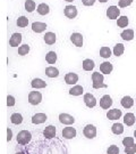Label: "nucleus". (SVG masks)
I'll use <instances>...</instances> for the list:
<instances>
[{"label":"nucleus","instance_id":"2f4dec72","mask_svg":"<svg viewBox=\"0 0 136 154\" xmlns=\"http://www.w3.org/2000/svg\"><path fill=\"white\" fill-rule=\"evenodd\" d=\"M125 51V47L123 44H117L114 47V55H116L117 57L118 56H121Z\"/></svg>","mask_w":136,"mask_h":154},{"label":"nucleus","instance_id":"f8f14e48","mask_svg":"<svg viewBox=\"0 0 136 154\" xmlns=\"http://www.w3.org/2000/svg\"><path fill=\"white\" fill-rule=\"evenodd\" d=\"M48 120V116L44 113H36L32 116V122L34 125H41Z\"/></svg>","mask_w":136,"mask_h":154},{"label":"nucleus","instance_id":"c03bdc74","mask_svg":"<svg viewBox=\"0 0 136 154\" xmlns=\"http://www.w3.org/2000/svg\"><path fill=\"white\" fill-rule=\"evenodd\" d=\"M99 1H100V2H102V4H104V2H107L108 0H99Z\"/></svg>","mask_w":136,"mask_h":154},{"label":"nucleus","instance_id":"20e7f679","mask_svg":"<svg viewBox=\"0 0 136 154\" xmlns=\"http://www.w3.org/2000/svg\"><path fill=\"white\" fill-rule=\"evenodd\" d=\"M84 136L88 139H93V138L97 136V128L93 126V125H87L85 126L84 130H83Z\"/></svg>","mask_w":136,"mask_h":154},{"label":"nucleus","instance_id":"ddd939ff","mask_svg":"<svg viewBox=\"0 0 136 154\" xmlns=\"http://www.w3.org/2000/svg\"><path fill=\"white\" fill-rule=\"evenodd\" d=\"M111 105H112V98H111L109 95H104L103 97L100 99V106H101L103 110L109 109Z\"/></svg>","mask_w":136,"mask_h":154},{"label":"nucleus","instance_id":"a878e982","mask_svg":"<svg viewBox=\"0 0 136 154\" xmlns=\"http://www.w3.org/2000/svg\"><path fill=\"white\" fill-rule=\"evenodd\" d=\"M124 123L127 126H133L135 123V116L133 113H126L124 116Z\"/></svg>","mask_w":136,"mask_h":154},{"label":"nucleus","instance_id":"1a4fd4ad","mask_svg":"<svg viewBox=\"0 0 136 154\" xmlns=\"http://www.w3.org/2000/svg\"><path fill=\"white\" fill-rule=\"evenodd\" d=\"M59 121L64 125L69 126V125H73L75 122V119H74V116H69L67 113H61V114H59Z\"/></svg>","mask_w":136,"mask_h":154},{"label":"nucleus","instance_id":"39448f33","mask_svg":"<svg viewBox=\"0 0 136 154\" xmlns=\"http://www.w3.org/2000/svg\"><path fill=\"white\" fill-rule=\"evenodd\" d=\"M120 15V9L117 6H110L107 9V16L110 20H117Z\"/></svg>","mask_w":136,"mask_h":154},{"label":"nucleus","instance_id":"5701e85b","mask_svg":"<svg viewBox=\"0 0 136 154\" xmlns=\"http://www.w3.org/2000/svg\"><path fill=\"white\" fill-rule=\"evenodd\" d=\"M45 75L49 78H57L59 75V70L54 66H49L45 69Z\"/></svg>","mask_w":136,"mask_h":154},{"label":"nucleus","instance_id":"9d476101","mask_svg":"<svg viewBox=\"0 0 136 154\" xmlns=\"http://www.w3.org/2000/svg\"><path fill=\"white\" fill-rule=\"evenodd\" d=\"M22 42V34L21 33H13L9 39V46L10 47H17Z\"/></svg>","mask_w":136,"mask_h":154},{"label":"nucleus","instance_id":"4c0bfd02","mask_svg":"<svg viewBox=\"0 0 136 154\" xmlns=\"http://www.w3.org/2000/svg\"><path fill=\"white\" fill-rule=\"evenodd\" d=\"M123 144H124V146L127 147V146H131L134 144V138L133 137H125L123 139Z\"/></svg>","mask_w":136,"mask_h":154},{"label":"nucleus","instance_id":"423d86ee","mask_svg":"<svg viewBox=\"0 0 136 154\" xmlns=\"http://www.w3.org/2000/svg\"><path fill=\"white\" fill-rule=\"evenodd\" d=\"M64 14H65L66 17L73 20V18H75V17L77 16V8L73 5L66 6L65 9H64Z\"/></svg>","mask_w":136,"mask_h":154},{"label":"nucleus","instance_id":"a211bd4d","mask_svg":"<svg viewBox=\"0 0 136 154\" xmlns=\"http://www.w3.org/2000/svg\"><path fill=\"white\" fill-rule=\"evenodd\" d=\"M112 69H114V66H112L111 63H109V62H103L100 65V71L102 72V73H104V74H110L112 72Z\"/></svg>","mask_w":136,"mask_h":154},{"label":"nucleus","instance_id":"c85d7f7f","mask_svg":"<svg viewBox=\"0 0 136 154\" xmlns=\"http://www.w3.org/2000/svg\"><path fill=\"white\" fill-rule=\"evenodd\" d=\"M35 1L34 0H26L25 4H24V7H25V11H28V13H33L34 9H35Z\"/></svg>","mask_w":136,"mask_h":154},{"label":"nucleus","instance_id":"ea45409f","mask_svg":"<svg viewBox=\"0 0 136 154\" xmlns=\"http://www.w3.org/2000/svg\"><path fill=\"white\" fill-rule=\"evenodd\" d=\"M133 4V0H119V7L120 8H125Z\"/></svg>","mask_w":136,"mask_h":154},{"label":"nucleus","instance_id":"4468645a","mask_svg":"<svg viewBox=\"0 0 136 154\" xmlns=\"http://www.w3.org/2000/svg\"><path fill=\"white\" fill-rule=\"evenodd\" d=\"M47 24L43 22H34L32 24V31L35 33H42L45 31Z\"/></svg>","mask_w":136,"mask_h":154},{"label":"nucleus","instance_id":"f257e3e1","mask_svg":"<svg viewBox=\"0 0 136 154\" xmlns=\"http://www.w3.org/2000/svg\"><path fill=\"white\" fill-rule=\"evenodd\" d=\"M92 81H93V88L100 89V88H107V85L103 82L104 78L103 74L100 72H94L92 73Z\"/></svg>","mask_w":136,"mask_h":154},{"label":"nucleus","instance_id":"b1692460","mask_svg":"<svg viewBox=\"0 0 136 154\" xmlns=\"http://www.w3.org/2000/svg\"><path fill=\"white\" fill-rule=\"evenodd\" d=\"M120 103H121V106H123V107H125V109H131L132 106L134 105V100H133V98H132L131 96H125V97L121 98Z\"/></svg>","mask_w":136,"mask_h":154},{"label":"nucleus","instance_id":"c9c22d12","mask_svg":"<svg viewBox=\"0 0 136 154\" xmlns=\"http://www.w3.org/2000/svg\"><path fill=\"white\" fill-rule=\"evenodd\" d=\"M30 53V46L28 45H22L19 48H18V55L25 56Z\"/></svg>","mask_w":136,"mask_h":154},{"label":"nucleus","instance_id":"e433bc0d","mask_svg":"<svg viewBox=\"0 0 136 154\" xmlns=\"http://www.w3.org/2000/svg\"><path fill=\"white\" fill-rule=\"evenodd\" d=\"M107 153L108 154H118L119 153V147L116 146V145H111V146H109V149H107Z\"/></svg>","mask_w":136,"mask_h":154},{"label":"nucleus","instance_id":"37998d69","mask_svg":"<svg viewBox=\"0 0 136 154\" xmlns=\"http://www.w3.org/2000/svg\"><path fill=\"white\" fill-rule=\"evenodd\" d=\"M13 138V131L10 128H7V142H10Z\"/></svg>","mask_w":136,"mask_h":154},{"label":"nucleus","instance_id":"cd10ccee","mask_svg":"<svg viewBox=\"0 0 136 154\" xmlns=\"http://www.w3.org/2000/svg\"><path fill=\"white\" fill-rule=\"evenodd\" d=\"M10 121L14 125H21L23 122V116L19 113H13L10 116Z\"/></svg>","mask_w":136,"mask_h":154},{"label":"nucleus","instance_id":"f3484780","mask_svg":"<svg viewBox=\"0 0 136 154\" xmlns=\"http://www.w3.org/2000/svg\"><path fill=\"white\" fill-rule=\"evenodd\" d=\"M120 37L124 39L125 41H131V40L134 39V30H132V29L124 30L123 32L120 33Z\"/></svg>","mask_w":136,"mask_h":154},{"label":"nucleus","instance_id":"9b49d317","mask_svg":"<svg viewBox=\"0 0 136 154\" xmlns=\"http://www.w3.org/2000/svg\"><path fill=\"white\" fill-rule=\"evenodd\" d=\"M71 41L75 45L76 47H82V46H83V35L78 32L73 33L71 35Z\"/></svg>","mask_w":136,"mask_h":154},{"label":"nucleus","instance_id":"58836bf2","mask_svg":"<svg viewBox=\"0 0 136 154\" xmlns=\"http://www.w3.org/2000/svg\"><path fill=\"white\" fill-rule=\"evenodd\" d=\"M125 153L126 154H135L136 153V145L133 144L131 146H127L125 147Z\"/></svg>","mask_w":136,"mask_h":154},{"label":"nucleus","instance_id":"7c9ffc66","mask_svg":"<svg viewBox=\"0 0 136 154\" xmlns=\"http://www.w3.org/2000/svg\"><path fill=\"white\" fill-rule=\"evenodd\" d=\"M16 24L18 28H26L27 25H28V18L25 16H19L17 18Z\"/></svg>","mask_w":136,"mask_h":154},{"label":"nucleus","instance_id":"6ab92c4d","mask_svg":"<svg viewBox=\"0 0 136 154\" xmlns=\"http://www.w3.org/2000/svg\"><path fill=\"white\" fill-rule=\"evenodd\" d=\"M43 136L45 138H54L56 136V127L54 126H48L45 129L43 130Z\"/></svg>","mask_w":136,"mask_h":154},{"label":"nucleus","instance_id":"2eb2a0df","mask_svg":"<svg viewBox=\"0 0 136 154\" xmlns=\"http://www.w3.org/2000/svg\"><path fill=\"white\" fill-rule=\"evenodd\" d=\"M78 81V75L76 73H73V72H69L65 75V82L67 85H75V83Z\"/></svg>","mask_w":136,"mask_h":154},{"label":"nucleus","instance_id":"de8ad7c7","mask_svg":"<svg viewBox=\"0 0 136 154\" xmlns=\"http://www.w3.org/2000/svg\"><path fill=\"white\" fill-rule=\"evenodd\" d=\"M16 154H24L23 152H18V153H16Z\"/></svg>","mask_w":136,"mask_h":154},{"label":"nucleus","instance_id":"dca6fc26","mask_svg":"<svg viewBox=\"0 0 136 154\" xmlns=\"http://www.w3.org/2000/svg\"><path fill=\"white\" fill-rule=\"evenodd\" d=\"M121 116V110H118V109H114V110H110L107 113V118L109 120H118Z\"/></svg>","mask_w":136,"mask_h":154},{"label":"nucleus","instance_id":"473e14b6","mask_svg":"<svg viewBox=\"0 0 136 154\" xmlns=\"http://www.w3.org/2000/svg\"><path fill=\"white\" fill-rule=\"evenodd\" d=\"M111 131L114 132V135H120L124 132V126L121 123H114L111 127Z\"/></svg>","mask_w":136,"mask_h":154},{"label":"nucleus","instance_id":"79ce46f5","mask_svg":"<svg viewBox=\"0 0 136 154\" xmlns=\"http://www.w3.org/2000/svg\"><path fill=\"white\" fill-rule=\"evenodd\" d=\"M82 2H83V5H84V6H86V7H90V6L94 5L95 0H82Z\"/></svg>","mask_w":136,"mask_h":154},{"label":"nucleus","instance_id":"0eeeda50","mask_svg":"<svg viewBox=\"0 0 136 154\" xmlns=\"http://www.w3.org/2000/svg\"><path fill=\"white\" fill-rule=\"evenodd\" d=\"M62 137L66 139H71V138L76 137V129L73 127H67L64 128L62 130Z\"/></svg>","mask_w":136,"mask_h":154},{"label":"nucleus","instance_id":"7ed1b4c3","mask_svg":"<svg viewBox=\"0 0 136 154\" xmlns=\"http://www.w3.org/2000/svg\"><path fill=\"white\" fill-rule=\"evenodd\" d=\"M42 100V95L40 91H31L28 94V103L32 105H38Z\"/></svg>","mask_w":136,"mask_h":154},{"label":"nucleus","instance_id":"72a5a7b5","mask_svg":"<svg viewBox=\"0 0 136 154\" xmlns=\"http://www.w3.org/2000/svg\"><path fill=\"white\" fill-rule=\"evenodd\" d=\"M45 61L48 62L49 64H54L57 61V54L54 51H49L47 55H45Z\"/></svg>","mask_w":136,"mask_h":154},{"label":"nucleus","instance_id":"a19ab883","mask_svg":"<svg viewBox=\"0 0 136 154\" xmlns=\"http://www.w3.org/2000/svg\"><path fill=\"white\" fill-rule=\"evenodd\" d=\"M15 97L11 96V95H8L7 96V106H14L15 105Z\"/></svg>","mask_w":136,"mask_h":154},{"label":"nucleus","instance_id":"49530a36","mask_svg":"<svg viewBox=\"0 0 136 154\" xmlns=\"http://www.w3.org/2000/svg\"><path fill=\"white\" fill-rule=\"evenodd\" d=\"M134 137L136 138V130H135V131H134Z\"/></svg>","mask_w":136,"mask_h":154},{"label":"nucleus","instance_id":"4be33fe9","mask_svg":"<svg viewBox=\"0 0 136 154\" xmlns=\"http://www.w3.org/2000/svg\"><path fill=\"white\" fill-rule=\"evenodd\" d=\"M43 40L47 45H54L56 42V40H57V37H56V34L54 32H47L44 34Z\"/></svg>","mask_w":136,"mask_h":154},{"label":"nucleus","instance_id":"393cba45","mask_svg":"<svg viewBox=\"0 0 136 154\" xmlns=\"http://www.w3.org/2000/svg\"><path fill=\"white\" fill-rule=\"evenodd\" d=\"M83 70L84 71H92L93 69H94V62L92 60H90V58H86V60H84L83 61Z\"/></svg>","mask_w":136,"mask_h":154},{"label":"nucleus","instance_id":"f704fd0d","mask_svg":"<svg viewBox=\"0 0 136 154\" xmlns=\"http://www.w3.org/2000/svg\"><path fill=\"white\" fill-rule=\"evenodd\" d=\"M100 56L101 57H103V58H109L110 56H111V50L109 47H102L101 49H100Z\"/></svg>","mask_w":136,"mask_h":154},{"label":"nucleus","instance_id":"a18cd8bd","mask_svg":"<svg viewBox=\"0 0 136 154\" xmlns=\"http://www.w3.org/2000/svg\"><path fill=\"white\" fill-rule=\"evenodd\" d=\"M65 1H67V2H71V1H74V0H65Z\"/></svg>","mask_w":136,"mask_h":154},{"label":"nucleus","instance_id":"bb28decb","mask_svg":"<svg viewBox=\"0 0 136 154\" xmlns=\"http://www.w3.org/2000/svg\"><path fill=\"white\" fill-rule=\"evenodd\" d=\"M83 91H84L83 87H82V86H78V85H76V86H74L73 88H71V90H69V94H71V96H81L82 94H83Z\"/></svg>","mask_w":136,"mask_h":154},{"label":"nucleus","instance_id":"412c9836","mask_svg":"<svg viewBox=\"0 0 136 154\" xmlns=\"http://www.w3.org/2000/svg\"><path fill=\"white\" fill-rule=\"evenodd\" d=\"M31 86H32L34 89H41V88H45L47 87V82H44L42 79H33L32 82H31Z\"/></svg>","mask_w":136,"mask_h":154},{"label":"nucleus","instance_id":"c756f323","mask_svg":"<svg viewBox=\"0 0 136 154\" xmlns=\"http://www.w3.org/2000/svg\"><path fill=\"white\" fill-rule=\"evenodd\" d=\"M128 17L127 16H120L117 18V25H118V28H126L127 25H128Z\"/></svg>","mask_w":136,"mask_h":154},{"label":"nucleus","instance_id":"6e6552de","mask_svg":"<svg viewBox=\"0 0 136 154\" xmlns=\"http://www.w3.org/2000/svg\"><path fill=\"white\" fill-rule=\"evenodd\" d=\"M84 103H85L87 107L92 109L97 105V99H95V97L93 96L92 94H85L84 95Z\"/></svg>","mask_w":136,"mask_h":154},{"label":"nucleus","instance_id":"aec40b11","mask_svg":"<svg viewBox=\"0 0 136 154\" xmlns=\"http://www.w3.org/2000/svg\"><path fill=\"white\" fill-rule=\"evenodd\" d=\"M36 11H38V13L40 15L45 16V15H48L50 13V7H49V5H47L45 2H42V4H40V5L38 6Z\"/></svg>","mask_w":136,"mask_h":154},{"label":"nucleus","instance_id":"f03ea898","mask_svg":"<svg viewBox=\"0 0 136 154\" xmlns=\"http://www.w3.org/2000/svg\"><path fill=\"white\" fill-rule=\"evenodd\" d=\"M31 139H32V135L27 130H22L17 135V143L21 144V145H26L31 142Z\"/></svg>","mask_w":136,"mask_h":154}]
</instances>
